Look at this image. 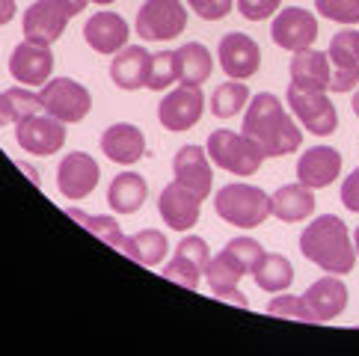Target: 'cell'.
Instances as JSON below:
<instances>
[{
	"label": "cell",
	"instance_id": "obj_1",
	"mask_svg": "<svg viewBox=\"0 0 359 356\" xmlns=\"http://www.w3.org/2000/svg\"><path fill=\"white\" fill-rule=\"evenodd\" d=\"M241 131L264 151V158L291 155L303 143V131L297 128V122L291 119V113L271 93H259L247 104Z\"/></svg>",
	"mask_w": 359,
	"mask_h": 356
},
{
	"label": "cell",
	"instance_id": "obj_2",
	"mask_svg": "<svg viewBox=\"0 0 359 356\" xmlns=\"http://www.w3.org/2000/svg\"><path fill=\"white\" fill-rule=\"evenodd\" d=\"M300 252L327 273H351L356 264V247L344 220L336 214H320L300 235Z\"/></svg>",
	"mask_w": 359,
	"mask_h": 356
},
{
	"label": "cell",
	"instance_id": "obj_3",
	"mask_svg": "<svg viewBox=\"0 0 359 356\" xmlns=\"http://www.w3.org/2000/svg\"><path fill=\"white\" fill-rule=\"evenodd\" d=\"M262 256H264V249H262L259 240L232 238L220 256H214L208 261V271H205L211 294L220 297V300L235 303V306H241V309H247L250 300H247V294H241L238 285H241L243 276H252L255 264L262 261Z\"/></svg>",
	"mask_w": 359,
	"mask_h": 356
},
{
	"label": "cell",
	"instance_id": "obj_4",
	"mask_svg": "<svg viewBox=\"0 0 359 356\" xmlns=\"http://www.w3.org/2000/svg\"><path fill=\"white\" fill-rule=\"evenodd\" d=\"M214 211L229 226L255 228L271 217V196L255 184H226L214 196Z\"/></svg>",
	"mask_w": 359,
	"mask_h": 356
},
{
	"label": "cell",
	"instance_id": "obj_5",
	"mask_svg": "<svg viewBox=\"0 0 359 356\" xmlns=\"http://www.w3.org/2000/svg\"><path fill=\"white\" fill-rule=\"evenodd\" d=\"M205 151L214 167H220L232 175H255L264 160V151L252 143L250 137L235 134V131H214L205 143Z\"/></svg>",
	"mask_w": 359,
	"mask_h": 356
},
{
	"label": "cell",
	"instance_id": "obj_6",
	"mask_svg": "<svg viewBox=\"0 0 359 356\" xmlns=\"http://www.w3.org/2000/svg\"><path fill=\"white\" fill-rule=\"evenodd\" d=\"M187 27V9L182 0H146L137 12V36L146 42H163L182 36Z\"/></svg>",
	"mask_w": 359,
	"mask_h": 356
},
{
	"label": "cell",
	"instance_id": "obj_7",
	"mask_svg": "<svg viewBox=\"0 0 359 356\" xmlns=\"http://www.w3.org/2000/svg\"><path fill=\"white\" fill-rule=\"evenodd\" d=\"M42 107L45 113H50L54 119L66 122V125H74L86 119L89 107H93V95H89V89L78 81L72 78H54L42 86Z\"/></svg>",
	"mask_w": 359,
	"mask_h": 356
},
{
	"label": "cell",
	"instance_id": "obj_8",
	"mask_svg": "<svg viewBox=\"0 0 359 356\" xmlns=\"http://www.w3.org/2000/svg\"><path fill=\"white\" fill-rule=\"evenodd\" d=\"M15 139L27 155H39V158L57 155L62 149V143H66V122L54 119L45 110L33 113V116L21 119L15 125Z\"/></svg>",
	"mask_w": 359,
	"mask_h": 356
},
{
	"label": "cell",
	"instance_id": "obj_9",
	"mask_svg": "<svg viewBox=\"0 0 359 356\" xmlns=\"http://www.w3.org/2000/svg\"><path fill=\"white\" fill-rule=\"evenodd\" d=\"M288 107L294 110V116L303 122L306 131H312L318 137H327L339 128V116L327 93L320 89H297L288 86Z\"/></svg>",
	"mask_w": 359,
	"mask_h": 356
},
{
	"label": "cell",
	"instance_id": "obj_10",
	"mask_svg": "<svg viewBox=\"0 0 359 356\" xmlns=\"http://www.w3.org/2000/svg\"><path fill=\"white\" fill-rule=\"evenodd\" d=\"M202 107H205L202 89L182 83V86H175L172 93L163 95V101L158 104V119L166 131L182 134V131H190L202 119Z\"/></svg>",
	"mask_w": 359,
	"mask_h": 356
},
{
	"label": "cell",
	"instance_id": "obj_11",
	"mask_svg": "<svg viewBox=\"0 0 359 356\" xmlns=\"http://www.w3.org/2000/svg\"><path fill=\"white\" fill-rule=\"evenodd\" d=\"M208 261H211L208 244H205L202 238L190 235L184 240H178L172 261L163 267V276L170 279V282H175V285L194 291V288H199L202 273L208 271Z\"/></svg>",
	"mask_w": 359,
	"mask_h": 356
},
{
	"label": "cell",
	"instance_id": "obj_12",
	"mask_svg": "<svg viewBox=\"0 0 359 356\" xmlns=\"http://www.w3.org/2000/svg\"><path fill=\"white\" fill-rule=\"evenodd\" d=\"M330 93H351L359 83V30H341L330 42Z\"/></svg>",
	"mask_w": 359,
	"mask_h": 356
},
{
	"label": "cell",
	"instance_id": "obj_13",
	"mask_svg": "<svg viewBox=\"0 0 359 356\" xmlns=\"http://www.w3.org/2000/svg\"><path fill=\"white\" fill-rule=\"evenodd\" d=\"M72 18V12L60 4V0H36L24 12V36L39 45H54Z\"/></svg>",
	"mask_w": 359,
	"mask_h": 356
},
{
	"label": "cell",
	"instance_id": "obj_14",
	"mask_svg": "<svg viewBox=\"0 0 359 356\" xmlns=\"http://www.w3.org/2000/svg\"><path fill=\"white\" fill-rule=\"evenodd\" d=\"M271 36L279 48L285 50H306L312 48L315 39H318V21L309 9H300V6H288L282 9L279 15L273 18L271 24Z\"/></svg>",
	"mask_w": 359,
	"mask_h": 356
},
{
	"label": "cell",
	"instance_id": "obj_15",
	"mask_svg": "<svg viewBox=\"0 0 359 356\" xmlns=\"http://www.w3.org/2000/svg\"><path fill=\"white\" fill-rule=\"evenodd\" d=\"M217 57H220V69L232 81H247L262 66V50L247 33H226L217 45Z\"/></svg>",
	"mask_w": 359,
	"mask_h": 356
},
{
	"label": "cell",
	"instance_id": "obj_16",
	"mask_svg": "<svg viewBox=\"0 0 359 356\" xmlns=\"http://www.w3.org/2000/svg\"><path fill=\"white\" fill-rule=\"evenodd\" d=\"M50 71H54V57H50L48 45L30 42V39L15 45V50L9 57V74L21 86H30V89L45 86L50 81Z\"/></svg>",
	"mask_w": 359,
	"mask_h": 356
},
{
	"label": "cell",
	"instance_id": "obj_17",
	"mask_svg": "<svg viewBox=\"0 0 359 356\" xmlns=\"http://www.w3.org/2000/svg\"><path fill=\"white\" fill-rule=\"evenodd\" d=\"M95 184H98V163L93 155H86V151H72V155H66L60 160L57 187L66 199H72V202L86 199L95 190Z\"/></svg>",
	"mask_w": 359,
	"mask_h": 356
},
{
	"label": "cell",
	"instance_id": "obj_18",
	"mask_svg": "<svg viewBox=\"0 0 359 356\" xmlns=\"http://www.w3.org/2000/svg\"><path fill=\"white\" fill-rule=\"evenodd\" d=\"M158 211H161V220L175 228V232H187L199 223V214H202V199L187 190L184 184H166L161 190V199H158Z\"/></svg>",
	"mask_w": 359,
	"mask_h": 356
},
{
	"label": "cell",
	"instance_id": "obj_19",
	"mask_svg": "<svg viewBox=\"0 0 359 356\" xmlns=\"http://www.w3.org/2000/svg\"><path fill=\"white\" fill-rule=\"evenodd\" d=\"M306 306L312 309L315 321L318 324H327L332 317H339L344 309H348V285L341 282V276L330 273V276H320L318 282H312L306 288Z\"/></svg>",
	"mask_w": 359,
	"mask_h": 356
},
{
	"label": "cell",
	"instance_id": "obj_20",
	"mask_svg": "<svg viewBox=\"0 0 359 356\" xmlns=\"http://www.w3.org/2000/svg\"><path fill=\"white\" fill-rule=\"evenodd\" d=\"M339 172H341V155L332 146H312L297 160V182L312 190L330 187L339 178Z\"/></svg>",
	"mask_w": 359,
	"mask_h": 356
},
{
	"label": "cell",
	"instance_id": "obj_21",
	"mask_svg": "<svg viewBox=\"0 0 359 356\" xmlns=\"http://www.w3.org/2000/svg\"><path fill=\"white\" fill-rule=\"evenodd\" d=\"M172 172H175V182L184 184L187 190H194L199 199L211 193V158L205 149L182 146L178 155L172 158Z\"/></svg>",
	"mask_w": 359,
	"mask_h": 356
},
{
	"label": "cell",
	"instance_id": "obj_22",
	"mask_svg": "<svg viewBox=\"0 0 359 356\" xmlns=\"http://www.w3.org/2000/svg\"><path fill=\"white\" fill-rule=\"evenodd\" d=\"M101 151L107 155V160L119 163V167H131L146 155V137L137 125L116 122L107 131H101Z\"/></svg>",
	"mask_w": 359,
	"mask_h": 356
},
{
	"label": "cell",
	"instance_id": "obj_23",
	"mask_svg": "<svg viewBox=\"0 0 359 356\" xmlns=\"http://www.w3.org/2000/svg\"><path fill=\"white\" fill-rule=\"evenodd\" d=\"M128 24L116 12H95L83 24V39L95 54H119L128 45Z\"/></svg>",
	"mask_w": 359,
	"mask_h": 356
},
{
	"label": "cell",
	"instance_id": "obj_24",
	"mask_svg": "<svg viewBox=\"0 0 359 356\" xmlns=\"http://www.w3.org/2000/svg\"><path fill=\"white\" fill-rule=\"evenodd\" d=\"M149 69H151V54L140 45H125L110 62V78L125 93L143 89L149 81Z\"/></svg>",
	"mask_w": 359,
	"mask_h": 356
},
{
	"label": "cell",
	"instance_id": "obj_25",
	"mask_svg": "<svg viewBox=\"0 0 359 356\" xmlns=\"http://www.w3.org/2000/svg\"><path fill=\"white\" fill-rule=\"evenodd\" d=\"M330 78H332V69H330V57L320 54V50H297L291 60V86L297 89H320L327 93L330 89Z\"/></svg>",
	"mask_w": 359,
	"mask_h": 356
},
{
	"label": "cell",
	"instance_id": "obj_26",
	"mask_svg": "<svg viewBox=\"0 0 359 356\" xmlns=\"http://www.w3.org/2000/svg\"><path fill=\"white\" fill-rule=\"evenodd\" d=\"M271 214L282 223H300L315 214V193L306 184H282L271 196Z\"/></svg>",
	"mask_w": 359,
	"mask_h": 356
},
{
	"label": "cell",
	"instance_id": "obj_27",
	"mask_svg": "<svg viewBox=\"0 0 359 356\" xmlns=\"http://www.w3.org/2000/svg\"><path fill=\"white\" fill-rule=\"evenodd\" d=\"M149 196V184L137 172H119L107 187V202L116 214H137Z\"/></svg>",
	"mask_w": 359,
	"mask_h": 356
},
{
	"label": "cell",
	"instance_id": "obj_28",
	"mask_svg": "<svg viewBox=\"0 0 359 356\" xmlns=\"http://www.w3.org/2000/svg\"><path fill=\"white\" fill-rule=\"evenodd\" d=\"M166 249H170V244H166V235L161 232V228H143V232L125 238L119 252H125L128 259L143 264V267H155V264L163 261Z\"/></svg>",
	"mask_w": 359,
	"mask_h": 356
},
{
	"label": "cell",
	"instance_id": "obj_29",
	"mask_svg": "<svg viewBox=\"0 0 359 356\" xmlns=\"http://www.w3.org/2000/svg\"><path fill=\"white\" fill-rule=\"evenodd\" d=\"M175 60H178V81L190 83V86H202L205 81L211 78L214 71V60H211V50L199 45V42H187L175 50Z\"/></svg>",
	"mask_w": 359,
	"mask_h": 356
},
{
	"label": "cell",
	"instance_id": "obj_30",
	"mask_svg": "<svg viewBox=\"0 0 359 356\" xmlns=\"http://www.w3.org/2000/svg\"><path fill=\"white\" fill-rule=\"evenodd\" d=\"M252 279L267 294H282V291L291 288V282H294V267L285 256H279V252H264L262 261L255 264Z\"/></svg>",
	"mask_w": 359,
	"mask_h": 356
},
{
	"label": "cell",
	"instance_id": "obj_31",
	"mask_svg": "<svg viewBox=\"0 0 359 356\" xmlns=\"http://www.w3.org/2000/svg\"><path fill=\"white\" fill-rule=\"evenodd\" d=\"M247 101H250V86L241 83V81H229V83H220L214 89L211 113L217 119H232L247 107Z\"/></svg>",
	"mask_w": 359,
	"mask_h": 356
},
{
	"label": "cell",
	"instance_id": "obj_32",
	"mask_svg": "<svg viewBox=\"0 0 359 356\" xmlns=\"http://www.w3.org/2000/svg\"><path fill=\"white\" fill-rule=\"evenodd\" d=\"M4 104H6V116L9 122H21V119H27L33 116V113H42V98L33 93L30 86H12L4 93Z\"/></svg>",
	"mask_w": 359,
	"mask_h": 356
},
{
	"label": "cell",
	"instance_id": "obj_33",
	"mask_svg": "<svg viewBox=\"0 0 359 356\" xmlns=\"http://www.w3.org/2000/svg\"><path fill=\"white\" fill-rule=\"evenodd\" d=\"M69 217L78 220L83 228H89V232H93L95 238H101V240H104V244H110L113 249H122L125 235H122L119 223L113 220V217H93V214H83V211H78V208H69Z\"/></svg>",
	"mask_w": 359,
	"mask_h": 356
},
{
	"label": "cell",
	"instance_id": "obj_34",
	"mask_svg": "<svg viewBox=\"0 0 359 356\" xmlns=\"http://www.w3.org/2000/svg\"><path fill=\"white\" fill-rule=\"evenodd\" d=\"M178 81V60L175 50H161V54H151V69H149V89H166Z\"/></svg>",
	"mask_w": 359,
	"mask_h": 356
},
{
	"label": "cell",
	"instance_id": "obj_35",
	"mask_svg": "<svg viewBox=\"0 0 359 356\" xmlns=\"http://www.w3.org/2000/svg\"><path fill=\"white\" fill-rule=\"evenodd\" d=\"M267 312L273 317H288V321H303V324H318L312 309L306 306L303 297H291V294H282V297H273L267 303Z\"/></svg>",
	"mask_w": 359,
	"mask_h": 356
},
{
	"label": "cell",
	"instance_id": "obj_36",
	"mask_svg": "<svg viewBox=\"0 0 359 356\" xmlns=\"http://www.w3.org/2000/svg\"><path fill=\"white\" fill-rule=\"evenodd\" d=\"M315 9L330 21L359 24V0H315Z\"/></svg>",
	"mask_w": 359,
	"mask_h": 356
},
{
	"label": "cell",
	"instance_id": "obj_37",
	"mask_svg": "<svg viewBox=\"0 0 359 356\" xmlns=\"http://www.w3.org/2000/svg\"><path fill=\"white\" fill-rule=\"evenodd\" d=\"M187 6L194 9L202 21H220L232 12V0H187Z\"/></svg>",
	"mask_w": 359,
	"mask_h": 356
},
{
	"label": "cell",
	"instance_id": "obj_38",
	"mask_svg": "<svg viewBox=\"0 0 359 356\" xmlns=\"http://www.w3.org/2000/svg\"><path fill=\"white\" fill-rule=\"evenodd\" d=\"M282 6V0H238V9L247 21H264Z\"/></svg>",
	"mask_w": 359,
	"mask_h": 356
},
{
	"label": "cell",
	"instance_id": "obj_39",
	"mask_svg": "<svg viewBox=\"0 0 359 356\" xmlns=\"http://www.w3.org/2000/svg\"><path fill=\"white\" fill-rule=\"evenodd\" d=\"M341 202H344V208L359 214V167L344 178V184H341Z\"/></svg>",
	"mask_w": 359,
	"mask_h": 356
},
{
	"label": "cell",
	"instance_id": "obj_40",
	"mask_svg": "<svg viewBox=\"0 0 359 356\" xmlns=\"http://www.w3.org/2000/svg\"><path fill=\"white\" fill-rule=\"evenodd\" d=\"M15 18V0H0V27Z\"/></svg>",
	"mask_w": 359,
	"mask_h": 356
},
{
	"label": "cell",
	"instance_id": "obj_41",
	"mask_svg": "<svg viewBox=\"0 0 359 356\" xmlns=\"http://www.w3.org/2000/svg\"><path fill=\"white\" fill-rule=\"evenodd\" d=\"M60 4L66 6V9L72 12V15H78V12H83V9H86L89 0H60Z\"/></svg>",
	"mask_w": 359,
	"mask_h": 356
},
{
	"label": "cell",
	"instance_id": "obj_42",
	"mask_svg": "<svg viewBox=\"0 0 359 356\" xmlns=\"http://www.w3.org/2000/svg\"><path fill=\"white\" fill-rule=\"evenodd\" d=\"M9 122V116H6V104H4V93H0V128Z\"/></svg>",
	"mask_w": 359,
	"mask_h": 356
},
{
	"label": "cell",
	"instance_id": "obj_43",
	"mask_svg": "<svg viewBox=\"0 0 359 356\" xmlns=\"http://www.w3.org/2000/svg\"><path fill=\"white\" fill-rule=\"evenodd\" d=\"M353 247H356V256H359V226H356V232H353Z\"/></svg>",
	"mask_w": 359,
	"mask_h": 356
},
{
	"label": "cell",
	"instance_id": "obj_44",
	"mask_svg": "<svg viewBox=\"0 0 359 356\" xmlns=\"http://www.w3.org/2000/svg\"><path fill=\"white\" fill-rule=\"evenodd\" d=\"M353 113H356V116H359V93L353 95Z\"/></svg>",
	"mask_w": 359,
	"mask_h": 356
},
{
	"label": "cell",
	"instance_id": "obj_45",
	"mask_svg": "<svg viewBox=\"0 0 359 356\" xmlns=\"http://www.w3.org/2000/svg\"><path fill=\"white\" fill-rule=\"evenodd\" d=\"M93 4H101V6H110V4H116V0H93Z\"/></svg>",
	"mask_w": 359,
	"mask_h": 356
}]
</instances>
